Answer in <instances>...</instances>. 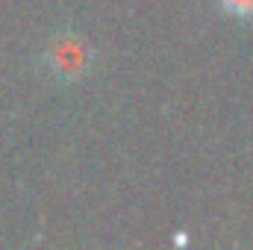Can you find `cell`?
Segmentation results:
<instances>
[{"instance_id": "cell-1", "label": "cell", "mask_w": 253, "mask_h": 250, "mask_svg": "<svg viewBox=\"0 0 253 250\" xmlns=\"http://www.w3.org/2000/svg\"><path fill=\"white\" fill-rule=\"evenodd\" d=\"M221 6L236 18H253V0H221Z\"/></svg>"}]
</instances>
